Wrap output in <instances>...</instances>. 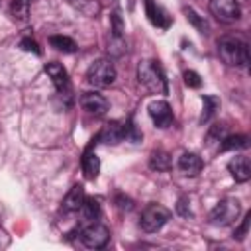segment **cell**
I'll list each match as a JSON object with an SVG mask.
<instances>
[{
  "mask_svg": "<svg viewBox=\"0 0 251 251\" xmlns=\"http://www.w3.org/2000/svg\"><path fill=\"white\" fill-rule=\"evenodd\" d=\"M143 2H145V14H147L149 22L159 29H167L171 25V16L155 0H143Z\"/></svg>",
  "mask_w": 251,
  "mask_h": 251,
  "instance_id": "obj_12",
  "label": "cell"
},
{
  "mask_svg": "<svg viewBox=\"0 0 251 251\" xmlns=\"http://www.w3.org/2000/svg\"><path fill=\"white\" fill-rule=\"evenodd\" d=\"M171 220V212L161 206V204H147L145 210L141 212V220H139V226L145 233H155L159 231L167 222Z\"/></svg>",
  "mask_w": 251,
  "mask_h": 251,
  "instance_id": "obj_4",
  "label": "cell"
},
{
  "mask_svg": "<svg viewBox=\"0 0 251 251\" xmlns=\"http://www.w3.org/2000/svg\"><path fill=\"white\" fill-rule=\"evenodd\" d=\"M149 167L153 171H167L171 167V155L163 149H155L149 155Z\"/></svg>",
  "mask_w": 251,
  "mask_h": 251,
  "instance_id": "obj_20",
  "label": "cell"
},
{
  "mask_svg": "<svg viewBox=\"0 0 251 251\" xmlns=\"http://www.w3.org/2000/svg\"><path fill=\"white\" fill-rule=\"evenodd\" d=\"M80 106L94 116H104L108 110V100L98 92H84L80 98Z\"/></svg>",
  "mask_w": 251,
  "mask_h": 251,
  "instance_id": "obj_11",
  "label": "cell"
},
{
  "mask_svg": "<svg viewBox=\"0 0 251 251\" xmlns=\"http://www.w3.org/2000/svg\"><path fill=\"white\" fill-rule=\"evenodd\" d=\"M227 169H229L231 176H233L237 182H247L249 176H251V165H249V159L243 157V155L233 157V159L227 163Z\"/></svg>",
  "mask_w": 251,
  "mask_h": 251,
  "instance_id": "obj_13",
  "label": "cell"
},
{
  "mask_svg": "<svg viewBox=\"0 0 251 251\" xmlns=\"http://www.w3.org/2000/svg\"><path fill=\"white\" fill-rule=\"evenodd\" d=\"M249 137L247 135H226L220 143V151H233V149H247Z\"/></svg>",
  "mask_w": 251,
  "mask_h": 251,
  "instance_id": "obj_19",
  "label": "cell"
},
{
  "mask_svg": "<svg viewBox=\"0 0 251 251\" xmlns=\"http://www.w3.org/2000/svg\"><path fill=\"white\" fill-rule=\"evenodd\" d=\"M202 167H204V161H202V157L200 155H196V153H182L180 157H178V169L186 175V176H196L200 171H202Z\"/></svg>",
  "mask_w": 251,
  "mask_h": 251,
  "instance_id": "obj_14",
  "label": "cell"
},
{
  "mask_svg": "<svg viewBox=\"0 0 251 251\" xmlns=\"http://www.w3.org/2000/svg\"><path fill=\"white\" fill-rule=\"evenodd\" d=\"M86 80L94 88H106L114 84L116 80V67L110 59H98L94 61L86 71Z\"/></svg>",
  "mask_w": 251,
  "mask_h": 251,
  "instance_id": "obj_3",
  "label": "cell"
},
{
  "mask_svg": "<svg viewBox=\"0 0 251 251\" xmlns=\"http://www.w3.org/2000/svg\"><path fill=\"white\" fill-rule=\"evenodd\" d=\"M218 53L222 61L229 67H247L249 63V47L245 41L226 35L218 41Z\"/></svg>",
  "mask_w": 251,
  "mask_h": 251,
  "instance_id": "obj_2",
  "label": "cell"
},
{
  "mask_svg": "<svg viewBox=\"0 0 251 251\" xmlns=\"http://www.w3.org/2000/svg\"><path fill=\"white\" fill-rule=\"evenodd\" d=\"M184 84L186 86H190V88H200L202 86V78H200V75L196 73V71H184Z\"/></svg>",
  "mask_w": 251,
  "mask_h": 251,
  "instance_id": "obj_25",
  "label": "cell"
},
{
  "mask_svg": "<svg viewBox=\"0 0 251 251\" xmlns=\"http://www.w3.org/2000/svg\"><path fill=\"white\" fill-rule=\"evenodd\" d=\"M249 220H251V214H247V216L243 218V222H241V226H239V229H235V233H233V237H237V239H243V237L247 235V227H249Z\"/></svg>",
  "mask_w": 251,
  "mask_h": 251,
  "instance_id": "obj_28",
  "label": "cell"
},
{
  "mask_svg": "<svg viewBox=\"0 0 251 251\" xmlns=\"http://www.w3.org/2000/svg\"><path fill=\"white\" fill-rule=\"evenodd\" d=\"M49 43H51V47H55L61 53H75L76 51V43L67 35H51Z\"/></svg>",
  "mask_w": 251,
  "mask_h": 251,
  "instance_id": "obj_21",
  "label": "cell"
},
{
  "mask_svg": "<svg viewBox=\"0 0 251 251\" xmlns=\"http://www.w3.org/2000/svg\"><path fill=\"white\" fill-rule=\"evenodd\" d=\"M220 106V100L218 96H212V94H204L202 96V114H200V124H206L212 120V116L216 114Z\"/></svg>",
  "mask_w": 251,
  "mask_h": 251,
  "instance_id": "obj_18",
  "label": "cell"
},
{
  "mask_svg": "<svg viewBox=\"0 0 251 251\" xmlns=\"http://www.w3.org/2000/svg\"><path fill=\"white\" fill-rule=\"evenodd\" d=\"M84 188L82 184H75L63 198V210L65 212H78L80 206H82V200H84Z\"/></svg>",
  "mask_w": 251,
  "mask_h": 251,
  "instance_id": "obj_15",
  "label": "cell"
},
{
  "mask_svg": "<svg viewBox=\"0 0 251 251\" xmlns=\"http://www.w3.org/2000/svg\"><path fill=\"white\" fill-rule=\"evenodd\" d=\"M20 47L24 49V51H29V53H35V55H39L41 53V49H39V45L31 39V37H24L22 41H20Z\"/></svg>",
  "mask_w": 251,
  "mask_h": 251,
  "instance_id": "obj_27",
  "label": "cell"
},
{
  "mask_svg": "<svg viewBox=\"0 0 251 251\" xmlns=\"http://www.w3.org/2000/svg\"><path fill=\"white\" fill-rule=\"evenodd\" d=\"M129 129H131L129 124H124V122H120V120H112V122H108V124L100 129V133H98L96 139L102 141V143L116 145V143H120L122 139H126V137L129 135Z\"/></svg>",
  "mask_w": 251,
  "mask_h": 251,
  "instance_id": "obj_8",
  "label": "cell"
},
{
  "mask_svg": "<svg viewBox=\"0 0 251 251\" xmlns=\"http://www.w3.org/2000/svg\"><path fill=\"white\" fill-rule=\"evenodd\" d=\"M80 212H82L84 220H88V222H96V220L100 218V214H102V208H100V202H98L96 198H92V196H84L82 206H80Z\"/></svg>",
  "mask_w": 251,
  "mask_h": 251,
  "instance_id": "obj_17",
  "label": "cell"
},
{
  "mask_svg": "<svg viewBox=\"0 0 251 251\" xmlns=\"http://www.w3.org/2000/svg\"><path fill=\"white\" fill-rule=\"evenodd\" d=\"M210 12L218 22L224 24H231L241 16V8L235 0H210Z\"/></svg>",
  "mask_w": 251,
  "mask_h": 251,
  "instance_id": "obj_7",
  "label": "cell"
},
{
  "mask_svg": "<svg viewBox=\"0 0 251 251\" xmlns=\"http://www.w3.org/2000/svg\"><path fill=\"white\" fill-rule=\"evenodd\" d=\"M147 112H149V116L157 127H169L173 124V110H171L169 102H165V100L151 102L147 106Z\"/></svg>",
  "mask_w": 251,
  "mask_h": 251,
  "instance_id": "obj_10",
  "label": "cell"
},
{
  "mask_svg": "<svg viewBox=\"0 0 251 251\" xmlns=\"http://www.w3.org/2000/svg\"><path fill=\"white\" fill-rule=\"evenodd\" d=\"M226 137V126L224 124H216L208 129V135H206V143L208 145H214V143H222V139Z\"/></svg>",
  "mask_w": 251,
  "mask_h": 251,
  "instance_id": "obj_24",
  "label": "cell"
},
{
  "mask_svg": "<svg viewBox=\"0 0 251 251\" xmlns=\"http://www.w3.org/2000/svg\"><path fill=\"white\" fill-rule=\"evenodd\" d=\"M116 202H118V208H122V210H131L133 208V204H131V200L127 198V196H118L116 198Z\"/></svg>",
  "mask_w": 251,
  "mask_h": 251,
  "instance_id": "obj_30",
  "label": "cell"
},
{
  "mask_svg": "<svg viewBox=\"0 0 251 251\" xmlns=\"http://www.w3.org/2000/svg\"><path fill=\"white\" fill-rule=\"evenodd\" d=\"M29 6H31V0H14V2H12V8H10L12 18H14L16 22H27Z\"/></svg>",
  "mask_w": 251,
  "mask_h": 251,
  "instance_id": "obj_22",
  "label": "cell"
},
{
  "mask_svg": "<svg viewBox=\"0 0 251 251\" xmlns=\"http://www.w3.org/2000/svg\"><path fill=\"white\" fill-rule=\"evenodd\" d=\"M80 241L88 249H102L110 241V229L98 222H92L88 227L80 231Z\"/></svg>",
  "mask_w": 251,
  "mask_h": 251,
  "instance_id": "obj_6",
  "label": "cell"
},
{
  "mask_svg": "<svg viewBox=\"0 0 251 251\" xmlns=\"http://www.w3.org/2000/svg\"><path fill=\"white\" fill-rule=\"evenodd\" d=\"M137 80H139V84H143L153 94H167L169 92L167 76H165L163 67L159 65V61L147 59V61L139 63V67H137Z\"/></svg>",
  "mask_w": 251,
  "mask_h": 251,
  "instance_id": "obj_1",
  "label": "cell"
},
{
  "mask_svg": "<svg viewBox=\"0 0 251 251\" xmlns=\"http://www.w3.org/2000/svg\"><path fill=\"white\" fill-rule=\"evenodd\" d=\"M239 202L237 200H233V198H224V200H220L216 206H214V210L210 212V222L214 224V226H229V224H233L235 220H237V216H239Z\"/></svg>",
  "mask_w": 251,
  "mask_h": 251,
  "instance_id": "obj_5",
  "label": "cell"
},
{
  "mask_svg": "<svg viewBox=\"0 0 251 251\" xmlns=\"http://www.w3.org/2000/svg\"><path fill=\"white\" fill-rule=\"evenodd\" d=\"M176 212L180 214V216H190V210H188V202H186V198L182 196V198H178V204H176Z\"/></svg>",
  "mask_w": 251,
  "mask_h": 251,
  "instance_id": "obj_29",
  "label": "cell"
},
{
  "mask_svg": "<svg viewBox=\"0 0 251 251\" xmlns=\"http://www.w3.org/2000/svg\"><path fill=\"white\" fill-rule=\"evenodd\" d=\"M184 14H186V20H188V22H190V24H192V25H194V27H196L200 33H208V31H210L208 22H206L202 16H198V14H196L192 8H186V10H184Z\"/></svg>",
  "mask_w": 251,
  "mask_h": 251,
  "instance_id": "obj_23",
  "label": "cell"
},
{
  "mask_svg": "<svg viewBox=\"0 0 251 251\" xmlns=\"http://www.w3.org/2000/svg\"><path fill=\"white\" fill-rule=\"evenodd\" d=\"M82 173H84V176L88 180H94L98 176V173H100V159L90 149L84 151V157H82Z\"/></svg>",
  "mask_w": 251,
  "mask_h": 251,
  "instance_id": "obj_16",
  "label": "cell"
},
{
  "mask_svg": "<svg viewBox=\"0 0 251 251\" xmlns=\"http://www.w3.org/2000/svg\"><path fill=\"white\" fill-rule=\"evenodd\" d=\"M112 31H114V37H122L124 33V22H122L120 12H114L112 16Z\"/></svg>",
  "mask_w": 251,
  "mask_h": 251,
  "instance_id": "obj_26",
  "label": "cell"
},
{
  "mask_svg": "<svg viewBox=\"0 0 251 251\" xmlns=\"http://www.w3.org/2000/svg\"><path fill=\"white\" fill-rule=\"evenodd\" d=\"M45 75L51 78V82L55 84L57 92L69 96L71 92V80H69V73L61 63H47L45 65Z\"/></svg>",
  "mask_w": 251,
  "mask_h": 251,
  "instance_id": "obj_9",
  "label": "cell"
}]
</instances>
